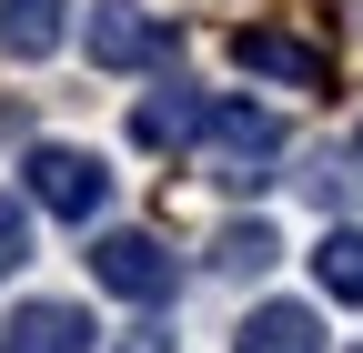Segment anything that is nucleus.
<instances>
[{
  "instance_id": "9",
  "label": "nucleus",
  "mask_w": 363,
  "mask_h": 353,
  "mask_svg": "<svg viewBox=\"0 0 363 353\" xmlns=\"http://www.w3.org/2000/svg\"><path fill=\"white\" fill-rule=\"evenodd\" d=\"M233 353H323V323H313L303 303H252L242 333H233Z\"/></svg>"
},
{
  "instance_id": "14",
  "label": "nucleus",
  "mask_w": 363,
  "mask_h": 353,
  "mask_svg": "<svg viewBox=\"0 0 363 353\" xmlns=\"http://www.w3.org/2000/svg\"><path fill=\"white\" fill-rule=\"evenodd\" d=\"M353 162H363V131H353Z\"/></svg>"
},
{
  "instance_id": "11",
  "label": "nucleus",
  "mask_w": 363,
  "mask_h": 353,
  "mask_svg": "<svg viewBox=\"0 0 363 353\" xmlns=\"http://www.w3.org/2000/svg\"><path fill=\"white\" fill-rule=\"evenodd\" d=\"M272 252H283L272 223H233V232L212 242V273H272Z\"/></svg>"
},
{
  "instance_id": "13",
  "label": "nucleus",
  "mask_w": 363,
  "mask_h": 353,
  "mask_svg": "<svg viewBox=\"0 0 363 353\" xmlns=\"http://www.w3.org/2000/svg\"><path fill=\"white\" fill-rule=\"evenodd\" d=\"M111 353H172V333H162V323H131V333H121Z\"/></svg>"
},
{
  "instance_id": "10",
  "label": "nucleus",
  "mask_w": 363,
  "mask_h": 353,
  "mask_svg": "<svg viewBox=\"0 0 363 353\" xmlns=\"http://www.w3.org/2000/svg\"><path fill=\"white\" fill-rule=\"evenodd\" d=\"M313 283H323L333 303H363V232H353V223L323 232V252H313Z\"/></svg>"
},
{
  "instance_id": "3",
  "label": "nucleus",
  "mask_w": 363,
  "mask_h": 353,
  "mask_svg": "<svg viewBox=\"0 0 363 353\" xmlns=\"http://www.w3.org/2000/svg\"><path fill=\"white\" fill-rule=\"evenodd\" d=\"M91 283L121 293V303H172L182 293V262L152 232H101V242H91Z\"/></svg>"
},
{
  "instance_id": "2",
  "label": "nucleus",
  "mask_w": 363,
  "mask_h": 353,
  "mask_svg": "<svg viewBox=\"0 0 363 353\" xmlns=\"http://www.w3.org/2000/svg\"><path fill=\"white\" fill-rule=\"evenodd\" d=\"M21 182H30V202H40V212H61V223H101V202H111L101 152H81V142H30Z\"/></svg>"
},
{
  "instance_id": "4",
  "label": "nucleus",
  "mask_w": 363,
  "mask_h": 353,
  "mask_svg": "<svg viewBox=\"0 0 363 353\" xmlns=\"http://www.w3.org/2000/svg\"><path fill=\"white\" fill-rule=\"evenodd\" d=\"M81 40H91V61H101V71H142V61H162V51H172V30L142 11V0H91Z\"/></svg>"
},
{
  "instance_id": "6",
  "label": "nucleus",
  "mask_w": 363,
  "mask_h": 353,
  "mask_svg": "<svg viewBox=\"0 0 363 353\" xmlns=\"http://www.w3.org/2000/svg\"><path fill=\"white\" fill-rule=\"evenodd\" d=\"M233 61L242 71H262V81H293V91H323V51L313 40H293V30H233Z\"/></svg>"
},
{
  "instance_id": "12",
  "label": "nucleus",
  "mask_w": 363,
  "mask_h": 353,
  "mask_svg": "<svg viewBox=\"0 0 363 353\" xmlns=\"http://www.w3.org/2000/svg\"><path fill=\"white\" fill-rule=\"evenodd\" d=\"M21 262H30V212H21L11 192H0V283L21 273Z\"/></svg>"
},
{
  "instance_id": "1",
  "label": "nucleus",
  "mask_w": 363,
  "mask_h": 353,
  "mask_svg": "<svg viewBox=\"0 0 363 353\" xmlns=\"http://www.w3.org/2000/svg\"><path fill=\"white\" fill-rule=\"evenodd\" d=\"M212 182L222 192H262L272 182V162H283V121H272L262 101H212Z\"/></svg>"
},
{
  "instance_id": "5",
  "label": "nucleus",
  "mask_w": 363,
  "mask_h": 353,
  "mask_svg": "<svg viewBox=\"0 0 363 353\" xmlns=\"http://www.w3.org/2000/svg\"><path fill=\"white\" fill-rule=\"evenodd\" d=\"M202 131H212V101L192 91V81H162V91L131 111V142L142 152H182V142H202Z\"/></svg>"
},
{
  "instance_id": "7",
  "label": "nucleus",
  "mask_w": 363,
  "mask_h": 353,
  "mask_svg": "<svg viewBox=\"0 0 363 353\" xmlns=\"http://www.w3.org/2000/svg\"><path fill=\"white\" fill-rule=\"evenodd\" d=\"M0 353H91V313L81 303H21L0 323Z\"/></svg>"
},
{
  "instance_id": "8",
  "label": "nucleus",
  "mask_w": 363,
  "mask_h": 353,
  "mask_svg": "<svg viewBox=\"0 0 363 353\" xmlns=\"http://www.w3.org/2000/svg\"><path fill=\"white\" fill-rule=\"evenodd\" d=\"M71 40V0H0V51L11 61H51Z\"/></svg>"
}]
</instances>
